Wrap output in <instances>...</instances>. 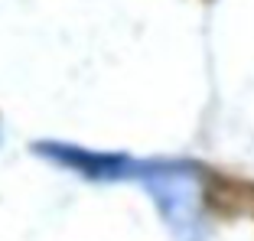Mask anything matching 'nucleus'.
Returning <instances> with one entry per match:
<instances>
[{
    "instance_id": "nucleus-1",
    "label": "nucleus",
    "mask_w": 254,
    "mask_h": 241,
    "mask_svg": "<svg viewBox=\"0 0 254 241\" xmlns=\"http://www.w3.org/2000/svg\"><path fill=\"white\" fill-rule=\"evenodd\" d=\"M30 150L88 182L137 180L143 166L140 160L127 157V153H105V150H91V147H78V143H65V140H36Z\"/></svg>"
}]
</instances>
